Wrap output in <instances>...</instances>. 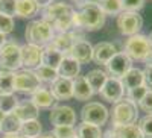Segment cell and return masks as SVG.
I'll list each match as a JSON object with an SVG mask.
<instances>
[{"instance_id":"obj_1","label":"cell","mask_w":152,"mask_h":138,"mask_svg":"<svg viewBox=\"0 0 152 138\" xmlns=\"http://www.w3.org/2000/svg\"><path fill=\"white\" fill-rule=\"evenodd\" d=\"M105 24V14L96 2H84L79 11H75L73 28L85 31H99Z\"/></svg>"},{"instance_id":"obj_2","label":"cell","mask_w":152,"mask_h":138,"mask_svg":"<svg viewBox=\"0 0 152 138\" xmlns=\"http://www.w3.org/2000/svg\"><path fill=\"white\" fill-rule=\"evenodd\" d=\"M73 15H75V9L62 2H55L52 5H49L44 8V14L43 20L47 21L53 31L58 33H64L70 32L73 28Z\"/></svg>"},{"instance_id":"obj_3","label":"cell","mask_w":152,"mask_h":138,"mask_svg":"<svg viewBox=\"0 0 152 138\" xmlns=\"http://www.w3.org/2000/svg\"><path fill=\"white\" fill-rule=\"evenodd\" d=\"M131 61H138V62H152V46L146 36L137 33L132 36H128L125 41V52Z\"/></svg>"},{"instance_id":"obj_4","label":"cell","mask_w":152,"mask_h":138,"mask_svg":"<svg viewBox=\"0 0 152 138\" xmlns=\"http://www.w3.org/2000/svg\"><path fill=\"white\" fill-rule=\"evenodd\" d=\"M53 29L52 26L44 21L43 18L41 20H34L31 21L28 26H26V31H24V36H26V43L28 44H34L37 47H46L53 38Z\"/></svg>"},{"instance_id":"obj_5","label":"cell","mask_w":152,"mask_h":138,"mask_svg":"<svg viewBox=\"0 0 152 138\" xmlns=\"http://www.w3.org/2000/svg\"><path fill=\"white\" fill-rule=\"evenodd\" d=\"M111 118L114 126H126V124H135L138 120V109L137 105L128 99H122L114 103L111 111Z\"/></svg>"},{"instance_id":"obj_6","label":"cell","mask_w":152,"mask_h":138,"mask_svg":"<svg viewBox=\"0 0 152 138\" xmlns=\"http://www.w3.org/2000/svg\"><path fill=\"white\" fill-rule=\"evenodd\" d=\"M108 117H110V112L107 106L100 102H88L87 105H84L81 111L82 123H88V124L99 126V128H102L108 121Z\"/></svg>"},{"instance_id":"obj_7","label":"cell","mask_w":152,"mask_h":138,"mask_svg":"<svg viewBox=\"0 0 152 138\" xmlns=\"http://www.w3.org/2000/svg\"><path fill=\"white\" fill-rule=\"evenodd\" d=\"M0 68L8 71H18L21 68L20 46L15 41H6L0 49Z\"/></svg>"},{"instance_id":"obj_8","label":"cell","mask_w":152,"mask_h":138,"mask_svg":"<svg viewBox=\"0 0 152 138\" xmlns=\"http://www.w3.org/2000/svg\"><path fill=\"white\" fill-rule=\"evenodd\" d=\"M117 28L125 36L137 35L143 28V18L137 12H120L117 15Z\"/></svg>"},{"instance_id":"obj_9","label":"cell","mask_w":152,"mask_h":138,"mask_svg":"<svg viewBox=\"0 0 152 138\" xmlns=\"http://www.w3.org/2000/svg\"><path fill=\"white\" fill-rule=\"evenodd\" d=\"M41 84L37 79L32 70H18L14 73V90L24 94H32L37 88H40Z\"/></svg>"},{"instance_id":"obj_10","label":"cell","mask_w":152,"mask_h":138,"mask_svg":"<svg viewBox=\"0 0 152 138\" xmlns=\"http://www.w3.org/2000/svg\"><path fill=\"white\" fill-rule=\"evenodd\" d=\"M49 120L53 126H75L76 123V112L72 106L67 105H56L50 109Z\"/></svg>"},{"instance_id":"obj_11","label":"cell","mask_w":152,"mask_h":138,"mask_svg":"<svg viewBox=\"0 0 152 138\" xmlns=\"http://www.w3.org/2000/svg\"><path fill=\"white\" fill-rule=\"evenodd\" d=\"M131 68H132V61L123 52H117L107 64V70L111 74L110 78H116V79H122Z\"/></svg>"},{"instance_id":"obj_12","label":"cell","mask_w":152,"mask_h":138,"mask_svg":"<svg viewBox=\"0 0 152 138\" xmlns=\"http://www.w3.org/2000/svg\"><path fill=\"white\" fill-rule=\"evenodd\" d=\"M99 94L102 96L107 102H111V103H117L119 100L123 99L125 96V86L122 84L120 79H116V78H110L105 81L104 86L100 88Z\"/></svg>"},{"instance_id":"obj_13","label":"cell","mask_w":152,"mask_h":138,"mask_svg":"<svg viewBox=\"0 0 152 138\" xmlns=\"http://www.w3.org/2000/svg\"><path fill=\"white\" fill-rule=\"evenodd\" d=\"M20 55H21V67L24 70H35L41 65V47H37L34 44H24L20 46Z\"/></svg>"},{"instance_id":"obj_14","label":"cell","mask_w":152,"mask_h":138,"mask_svg":"<svg viewBox=\"0 0 152 138\" xmlns=\"http://www.w3.org/2000/svg\"><path fill=\"white\" fill-rule=\"evenodd\" d=\"M69 56L73 58L76 62L79 64H88V62L93 61V46L91 43H88L87 40H78L73 47L70 49Z\"/></svg>"},{"instance_id":"obj_15","label":"cell","mask_w":152,"mask_h":138,"mask_svg":"<svg viewBox=\"0 0 152 138\" xmlns=\"http://www.w3.org/2000/svg\"><path fill=\"white\" fill-rule=\"evenodd\" d=\"M78 40H81V38H78V36H76V32L70 31V32H64V33H56V35H53L52 41H50L47 46L56 49L58 52H61L64 56H69L70 49L73 47V44L78 41Z\"/></svg>"},{"instance_id":"obj_16","label":"cell","mask_w":152,"mask_h":138,"mask_svg":"<svg viewBox=\"0 0 152 138\" xmlns=\"http://www.w3.org/2000/svg\"><path fill=\"white\" fill-rule=\"evenodd\" d=\"M117 53L116 46L108 41H100L93 46V61L99 65H107L108 61Z\"/></svg>"},{"instance_id":"obj_17","label":"cell","mask_w":152,"mask_h":138,"mask_svg":"<svg viewBox=\"0 0 152 138\" xmlns=\"http://www.w3.org/2000/svg\"><path fill=\"white\" fill-rule=\"evenodd\" d=\"M50 93L55 100H69L73 99V81L66 78H58L50 84Z\"/></svg>"},{"instance_id":"obj_18","label":"cell","mask_w":152,"mask_h":138,"mask_svg":"<svg viewBox=\"0 0 152 138\" xmlns=\"http://www.w3.org/2000/svg\"><path fill=\"white\" fill-rule=\"evenodd\" d=\"M14 114L21 123L23 121H29V120H38V115H40V109H38L32 100H21V102L17 103L15 109L12 111Z\"/></svg>"},{"instance_id":"obj_19","label":"cell","mask_w":152,"mask_h":138,"mask_svg":"<svg viewBox=\"0 0 152 138\" xmlns=\"http://www.w3.org/2000/svg\"><path fill=\"white\" fill-rule=\"evenodd\" d=\"M31 100L32 103L38 108V109H52L53 106H56V100L55 97L52 96L50 90L47 88H37L32 94H31Z\"/></svg>"},{"instance_id":"obj_20","label":"cell","mask_w":152,"mask_h":138,"mask_svg":"<svg viewBox=\"0 0 152 138\" xmlns=\"http://www.w3.org/2000/svg\"><path fill=\"white\" fill-rule=\"evenodd\" d=\"M79 73H81V64L79 62H76L73 58L70 56H64L61 61V64L58 67V74H59V78H66V79H76L79 76Z\"/></svg>"},{"instance_id":"obj_21","label":"cell","mask_w":152,"mask_h":138,"mask_svg":"<svg viewBox=\"0 0 152 138\" xmlns=\"http://www.w3.org/2000/svg\"><path fill=\"white\" fill-rule=\"evenodd\" d=\"M93 90L91 86L88 85L85 76H79L73 79V97L76 100H81V102H85V100H90L93 97Z\"/></svg>"},{"instance_id":"obj_22","label":"cell","mask_w":152,"mask_h":138,"mask_svg":"<svg viewBox=\"0 0 152 138\" xmlns=\"http://www.w3.org/2000/svg\"><path fill=\"white\" fill-rule=\"evenodd\" d=\"M62 58H64V55L61 52H58L56 49L50 47V46H46L44 49H41V65L58 70Z\"/></svg>"},{"instance_id":"obj_23","label":"cell","mask_w":152,"mask_h":138,"mask_svg":"<svg viewBox=\"0 0 152 138\" xmlns=\"http://www.w3.org/2000/svg\"><path fill=\"white\" fill-rule=\"evenodd\" d=\"M120 81H122V84L125 86V91L131 90V88H135V86H142V85H145L143 70H140V68H131V70H128V73H126Z\"/></svg>"},{"instance_id":"obj_24","label":"cell","mask_w":152,"mask_h":138,"mask_svg":"<svg viewBox=\"0 0 152 138\" xmlns=\"http://www.w3.org/2000/svg\"><path fill=\"white\" fill-rule=\"evenodd\" d=\"M85 79H87L88 85L91 86L93 93L96 94V93H99V91H100V88H102V86H104L105 81L108 79V74H107V73H105L104 70L94 68V70H90V71L87 73Z\"/></svg>"},{"instance_id":"obj_25","label":"cell","mask_w":152,"mask_h":138,"mask_svg":"<svg viewBox=\"0 0 152 138\" xmlns=\"http://www.w3.org/2000/svg\"><path fill=\"white\" fill-rule=\"evenodd\" d=\"M38 5L35 0H17V8H15V15L21 18H32L38 12Z\"/></svg>"},{"instance_id":"obj_26","label":"cell","mask_w":152,"mask_h":138,"mask_svg":"<svg viewBox=\"0 0 152 138\" xmlns=\"http://www.w3.org/2000/svg\"><path fill=\"white\" fill-rule=\"evenodd\" d=\"M21 128V121L12 114H6L5 118L0 121V134L9 135V134H18Z\"/></svg>"},{"instance_id":"obj_27","label":"cell","mask_w":152,"mask_h":138,"mask_svg":"<svg viewBox=\"0 0 152 138\" xmlns=\"http://www.w3.org/2000/svg\"><path fill=\"white\" fill-rule=\"evenodd\" d=\"M43 126L38 120H29V121H23L21 123V128L18 135L24 137V138H38L41 135Z\"/></svg>"},{"instance_id":"obj_28","label":"cell","mask_w":152,"mask_h":138,"mask_svg":"<svg viewBox=\"0 0 152 138\" xmlns=\"http://www.w3.org/2000/svg\"><path fill=\"white\" fill-rule=\"evenodd\" d=\"M14 71L0 68V96L14 94Z\"/></svg>"},{"instance_id":"obj_29","label":"cell","mask_w":152,"mask_h":138,"mask_svg":"<svg viewBox=\"0 0 152 138\" xmlns=\"http://www.w3.org/2000/svg\"><path fill=\"white\" fill-rule=\"evenodd\" d=\"M34 73H35L37 79L40 81V84H52V82H55V81L59 78L58 70H53V68L46 67V65L37 67V68L34 70Z\"/></svg>"},{"instance_id":"obj_30","label":"cell","mask_w":152,"mask_h":138,"mask_svg":"<svg viewBox=\"0 0 152 138\" xmlns=\"http://www.w3.org/2000/svg\"><path fill=\"white\" fill-rule=\"evenodd\" d=\"M76 131V138H102V131L99 126H93L88 123H81Z\"/></svg>"},{"instance_id":"obj_31","label":"cell","mask_w":152,"mask_h":138,"mask_svg":"<svg viewBox=\"0 0 152 138\" xmlns=\"http://www.w3.org/2000/svg\"><path fill=\"white\" fill-rule=\"evenodd\" d=\"M116 138H143L137 124H126V126H114Z\"/></svg>"},{"instance_id":"obj_32","label":"cell","mask_w":152,"mask_h":138,"mask_svg":"<svg viewBox=\"0 0 152 138\" xmlns=\"http://www.w3.org/2000/svg\"><path fill=\"white\" fill-rule=\"evenodd\" d=\"M97 5L107 15H119L122 12V2L120 0H99Z\"/></svg>"},{"instance_id":"obj_33","label":"cell","mask_w":152,"mask_h":138,"mask_svg":"<svg viewBox=\"0 0 152 138\" xmlns=\"http://www.w3.org/2000/svg\"><path fill=\"white\" fill-rule=\"evenodd\" d=\"M148 90H149V88H148L146 85H142V86H135V88L126 90V91H125V96H126V99H128V100H131L132 103L138 105V103L142 102V99L146 96Z\"/></svg>"},{"instance_id":"obj_34","label":"cell","mask_w":152,"mask_h":138,"mask_svg":"<svg viewBox=\"0 0 152 138\" xmlns=\"http://www.w3.org/2000/svg\"><path fill=\"white\" fill-rule=\"evenodd\" d=\"M18 103V99L15 97V94H6V96H0V111L5 114H11L15 109Z\"/></svg>"},{"instance_id":"obj_35","label":"cell","mask_w":152,"mask_h":138,"mask_svg":"<svg viewBox=\"0 0 152 138\" xmlns=\"http://www.w3.org/2000/svg\"><path fill=\"white\" fill-rule=\"evenodd\" d=\"M137 126L140 129L143 138H152V115L151 114H146L145 117H142Z\"/></svg>"},{"instance_id":"obj_36","label":"cell","mask_w":152,"mask_h":138,"mask_svg":"<svg viewBox=\"0 0 152 138\" xmlns=\"http://www.w3.org/2000/svg\"><path fill=\"white\" fill-rule=\"evenodd\" d=\"M50 134L55 138H73V137H76V131L73 126H53V131Z\"/></svg>"},{"instance_id":"obj_37","label":"cell","mask_w":152,"mask_h":138,"mask_svg":"<svg viewBox=\"0 0 152 138\" xmlns=\"http://www.w3.org/2000/svg\"><path fill=\"white\" fill-rule=\"evenodd\" d=\"M15 28V23H14V18L12 17H8V15H3L0 14V33L2 35H8L14 31Z\"/></svg>"},{"instance_id":"obj_38","label":"cell","mask_w":152,"mask_h":138,"mask_svg":"<svg viewBox=\"0 0 152 138\" xmlns=\"http://www.w3.org/2000/svg\"><path fill=\"white\" fill-rule=\"evenodd\" d=\"M17 8V0H0V14L14 17Z\"/></svg>"},{"instance_id":"obj_39","label":"cell","mask_w":152,"mask_h":138,"mask_svg":"<svg viewBox=\"0 0 152 138\" xmlns=\"http://www.w3.org/2000/svg\"><path fill=\"white\" fill-rule=\"evenodd\" d=\"M120 2H122V9L125 12H137L145 5V0H120Z\"/></svg>"},{"instance_id":"obj_40","label":"cell","mask_w":152,"mask_h":138,"mask_svg":"<svg viewBox=\"0 0 152 138\" xmlns=\"http://www.w3.org/2000/svg\"><path fill=\"white\" fill-rule=\"evenodd\" d=\"M142 111H145L146 114H151L152 115V90H148L146 96L142 99V102L138 103Z\"/></svg>"},{"instance_id":"obj_41","label":"cell","mask_w":152,"mask_h":138,"mask_svg":"<svg viewBox=\"0 0 152 138\" xmlns=\"http://www.w3.org/2000/svg\"><path fill=\"white\" fill-rule=\"evenodd\" d=\"M143 79H145V85L149 90H152V62H148L143 70Z\"/></svg>"},{"instance_id":"obj_42","label":"cell","mask_w":152,"mask_h":138,"mask_svg":"<svg viewBox=\"0 0 152 138\" xmlns=\"http://www.w3.org/2000/svg\"><path fill=\"white\" fill-rule=\"evenodd\" d=\"M35 3L38 5V8H47L53 3V0H35Z\"/></svg>"},{"instance_id":"obj_43","label":"cell","mask_w":152,"mask_h":138,"mask_svg":"<svg viewBox=\"0 0 152 138\" xmlns=\"http://www.w3.org/2000/svg\"><path fill=\"white\" fill-rule=\"evenodd\" d=\"M6 43V36L5 35H2V33H0V49H2L3 47V44Z\"/></svg>"},{"instance_id":"obj_44","label":"cell","mask_w":152,"mask_h":138,"mask_svg":"<svg viewBox=\"0 0 152 138\" xmlns=\"http://www.w3.org/2000/svg\"><path fill=\"white\" fill-rule=\"evenodd\" d=\"M2 138H21L18 134H9V135H3Z\"/></svg>"},{"instance_id":"obj_45","label":"cell","mask_w":152,"mask_h":138,"mask_svg":"<svg viewBox=\"0 0 152 138\" xmlns=\"http://www.w3.org/2000/svg\"><path fill=\"white\" fill-rule=\"evenodd\" d=\"M38 138H55V137H53L52 134H50V132H47V134H43V135H40Z\"/></svg>"},{"instance_id":"obj_46","label":"cell","mask_w":152,"mask_h":138,"mask_svg":"<svg viewBox=\"0 0 152 138\" xmlns=\"http://www.w3.org/2000/svg\"><path fill=\"white\" fill-rule=\"evenodd\" d=\"M5 115H6V114H5V112H2V111H0V121H2V120L5 118Z\"/></svg>"},{"instance_id":"obj_47","label":"cell","mask_w":152,"mask_h":138,"mask_svg":"<svg viewBox=\"0 0 152 138\" xmlns=\"http://www.w3.org/2000/svg\"><path fill=\"white\" fill-rule=\"evenodd\" d=\"M148 40H149V43H151V46H152V32L149 33V36H148Z\"/></svg>"},{"instance_id":"obj_48","label":"cell","mask_w":152,"mask_h":138,"mask_svg":"<svg viewBox=\"0 0 152 138\" xmlns=\"http://www.w3.org/2000/svg\"><path fill=\"white\" fill-rule=\"evenodd\" d=\"M73 2H76V3H81V5H82V3L85 2V0H73Z\"/></svg>"},{"instance_id":"obj_49","label":"cell","mask_w":152,"mask_h":138,"mask_svg":"<svg viewBox=\"0 0 152 138\" xmlns=\"http://www.w3.org/2000/svg\"><path fill=\"white\" fill-rule=\"evenodd\" d=\"M21 138H24V137H21Z\"/></svg>"},{"instance_id":"obj_50","label":"cell","mask_w":152,"mask_h":138,"mask_svg":"<svg viewBox=\"0 0 152 138\" xmlns=\"http://www.w3.org/2000/svg\"><path fill=\"white\" fill-rule=\"evenodd\" d=\"M73 138H76V137H73Z\"/></svg>"}]
</instances>
